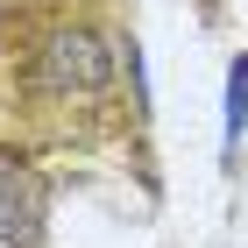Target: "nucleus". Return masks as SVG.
Listing matches in <instances>:
<instances>
[{
	"mask_svg": "<svg viewBox=\"0 0 248 248\" xmlns=\"http://www.w3.org/2000/svg\"><path fill=\"white\" fill-rule=\"evenodd\" d=\"M43 170H7L0 177V241L7 248H43Z\"/></svg>",
	"mask_w": 248,
	"mask_h": 248,
	"instance_id": "nucleus-2",
	"label": "nucleus"
},
{
	"mask_svg": "<svg viewBox=\"0 0 248 248\" xmlns=\"http://www.w3.org/2000/svg\"><path fill=\"white\" fill-rule=\"evenodd\" d=\"M135 43L107 0H0V121L78 142L114 121Z\"/></svg>",
	"mask_w": 248,
	"mask_h": 248,
	"instance_id": "nucleus-1",
	"label": "nucleus"
}]
</instances>
